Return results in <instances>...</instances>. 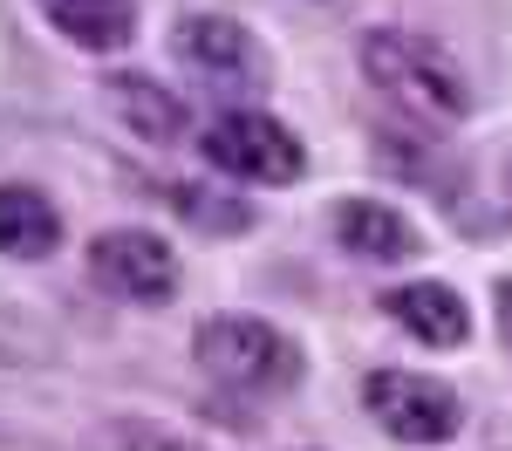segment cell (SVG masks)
I'll return each mask as SVG.
<instances>
[{"label":"cell","mask_w":512,"mask_h":451,"mask_svg":"<svg viewBox=\"0 0 512 451\" xmlns=\"http://www.w3.org/2000/svg\"><path fill=\"white\" fill-rule=\"evenodd\" d=\"M362 76L376 82L390 103H403V110H417L431 123H458L472 110L465 69L431 35H417V28H369L362 35Z\"/></svg>","instance_id":"cell-1"},{"label":"cell","mask_w":512,"mask_h":451,"mask_svg":"<svg viewBox=\"0 0 512 451\" xmlns=\"http://www.w3.org/2000/svg\"><path fill=\"white\" fill-rule=\"evenodd\" d=\"M192 356H198V369H205L212 383H226V390H287V383H301V349H294V335H280V328L260 322V315H212V322H198Z\"/></svg>","instance_id":"cell-2"},{"label":"cell","mask_w":512,"mask_h":451,"mask_svg":"<svg viewBox=\"0 0 512 451\" xmlns=\"http://www.w3.org/2000/svg\"><path fill=\"white\" fill-rule=\"evenodd\" d=\"M205 164L226 178H246V185H294L308 171V151L267 110H226L205 123Z\"/></svg>","instance_id":"cell-3"},{"label":"cell","mask_w":512,"mask_h":451,"mask_svg":"<svg viewBox=\"0 0 512 451\" xmlns=\"http://www.w3.org/2000/svg\"><path fill=\"white\" fill-rule=\"evenodd\" d=\"M362 404H369V417L390 431L396 445H444L465 424L458 390L437 383V376H417V369H369L362 376Z\"/></svg>","instance_id":"cell-4"},{"label":"cell","mask_w":512,"mask_h":451,"mask_svg":"<svg viewBox=\"0 0 512 451\" xmlns=\"http://www.w3.org/2000/svg\"><path fill=\"white\" fill-rule=\"evenodd\" d=\"M171 48H178V62H185L198 82H212V89H267V76H274L260 35H253L246 21H233V14H185L178 35H171Z\"/></svg>","instance_id":"cell-5"},{"label":"cell","mask_w":512,"mask_h":451,"mask_svg":"<svg viewBox=\"0 0 512 451\" xmlns=\"http://www.w3.org/2000/svg\"><path fill=\"white\" fill-rule=\"evenodd\" d=\"M89 274L123 301H164V294H178V253L144 226H117V233H96Z\"/></svg>","instance_id":"cell-6"},{"label":"cell","mask_w":512,"mask_h":451,"mask_svg":"<svg viewBox=\"0 0 512 451\" xmlns=\"http://www.w3.org/2000/svg\"><path fill=\"white\" fill-rule=\"evenodd\" d=\"M383 315H390L410 342H424V349H458V342L472 335V308H465V294L444 287V281L390 287V294H383Z\"/></svg>","instance_id":"cell-7"},{"label":"cell","mask_w":512,"mask_h":451,"mask_svg":"<svg viewBox=\"0 0 512 451\" xmlns=\"http://www.w3.org/2000/svg\"><path fill=\"white\" fill-rule=\"evenodd\" d=\"M335 240L355 260H383L390 267V260H410L417 253V226L383 199H342L335 205Z\"/></svg>","instance_id":"cell-8"},{"label":"cell","mask_w":512,"mask_h":451,"mask_svg":"<svg viewBox=\"0 0 512 451\" xmlns=\"http://www.w3.org/2000/svg\"><path fill=\"white\" fill-rule=\"evenodd\" d=\"M103 96H110V110H117L144 144H178L185 137V123H192V110H185V96H171L164 82L137 76V69H123V76L103 82Z\"/></svg>","instance_id":"cell-9"},{"label":"cell","mask_w":512,"mask_h":451,"mask_svg":"<svg viewBox=\"0 0 512 451\" xmlns=\"http://www.w3.org/2000/svg\"><path fill=\"white\" fill-rule=\"evenodd\" d=\"M41 14L55 35H69L89 55H110L137 35V0H41Z\"/></svg>","instance_id":"cell-10"},{"label":"cell","mask_w":512,"mask_h":451,"mask_svg":"<svg viewBox=\"0 0 512 451\" xmlns=\"http://www.w3.org/2000/svg\"><path fill=\"white\" fill-rule=\"evenodd\" d=\"M62 240V212L35 185H0V253L7 260H41Z\"/></svg>","instance_id":"cell-11"},{"label":"cell","mask_w":512,"mask_h":451,"mask_svg":"<svg viewBox=\"0 0 512 451\" xmlns=\"http://www.w3.org/2000/svg\"><path fill=\"white\" fill-rule=\"evenodd\" d=\"M164 199H171V212H178V219H192L198 233H246V226H253L246 199H233V192H205V185H171Z\"/></svg>","instance_id":"cell-12"},{"label":"cell","mask_w":512,"mask_h":451,"mask_svg":"<svg viewBox=\"0 0 512 451\" xmlns=\"http://www.w3.org/2000/svg\"><path fill=\"white\" fill-rule=\"evenodd\" d=\"M117 451H192V445L164 438V431H151V424H123V431H117Z\"/></svg>","instance_id":"cell-13"},{"label":"cell","mask_w":512,"mask_h":451,"mask_svg":"<svg viewBox=\"0 0 512 451\" xmlns=\"http://www.w3.org/2000/svg\"><path fill=\"white\" fill-rule=\"evenodd\" d=\"M499 335H506V349H512V281H499Z\"/></svg>","instance_id":"cell-14"},{"label":"cell","mask_w":512,"mask_h":451,"mask_svg":"<svg viewBox=\"0 0 512 451\" xmlns=\"http://www.w3.org/2000/svg\"><path fill=\"white\" fill-rule=\"evenodd\" d=\"M506 199H512V171H506Z\"/></svg>","instance_id":"cell-15"}]
</instances>
